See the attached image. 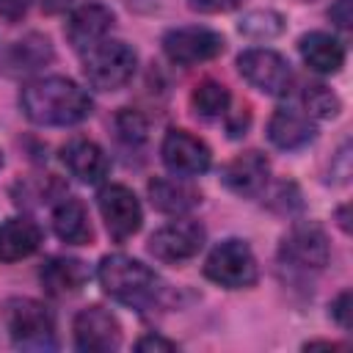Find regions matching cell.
Returning a JSON list of instances; mask_svg holds the SVG:
<instances>
[{"instance_id":"cell-24","label":"cell","mask_w":353,"mask_h":353,"mask_svg":"<svg viewBox=\"0 0 353 353\" xmlns=\"http://www.w3.org/2000/svg\"><path fill=\"white\" fill-rule=\"evenodd\" d=\"M301 105H303V113H309L312 119H334L339 113V97L323 83L303 85Z\"/></svg>"},{"instance_id":"cell-8","label":"cell","mask_w":353,"mask_h":353,"mask_svg":"<svg viewBox=\"0 0 353 353\" xmlns=\"http://www.w3.org/2000/svg\"><path fill=\"white\" fill-rule=\"evenodd\" d=\"M97 199H99V212H102L105 229L116 243H124L127 237H132L141 229L143 212H141V204L130 188L105 185Z\"/></svg>"},{"instance_id":"cell-6","label":"cell","mask_w":353,"mask_h":353,"mask_svg":"<svg viewBox=\"0 0 353 353\" xmlns=\"http://www.w3.org/2000/svg\"><path fill=\"white\" fill-rule=\"evenodd\" d=\"M163 52L171 63H179V66L204 63L223 52V36L199 25L174 28L163 36Z\"/></svg>"},{"instance_id":"cell-27","label":"cell","mask_w":353,"mask_h":353,"mask_svg":"<svg viewBox=\"0 0 353 353\" xmlns=\"http://www.w3.org/2000/svg\"><path fill=\"white\" fill-rule=\"evenodd\" d=\"M188 3L193 11H201V14H221L240 6V0H188Z\"/></svg>"},{"instance_id":"cell-12","label":"cell","mask_w":353,"mask_h":353,"mask_svg":"<svg viewBox=\"0 0 353 353\" xmlns=\"http://www.w3.org/2000/svg\"><path fill=\"white\" fill-rule=\"evenodd\" d=\"M328 237L317 223H295L281 240V259L292 268L320 270L328 262Z\"/></svg>"},{"instance_id":"cell-29","label":"cell","mask_w":353,"mask_h":353,"mask_svg":"<svg viewBox=\"0 0 353 353\" xmlns=\"http://www.w3.org/2000/svg\"><path fill=\"white\" fill-rule=\"evenodd\" d=\"M135 347L141 350V353H149V350H176V342H171V339H163V336H157V334H146V336H141L138 342H135Z\"/></svg>"},{"instance_id":"cell-1","label":"cell","mask_w":353,"mask_h":353,"mask_svg":"<svg viewBox=\"0 0 353 353\" xmlns=\"http://www.w3.org/2000/svg\"><path fill=\"white\" fill-rule=\"evenodd\" d=\"M19 105L33 124L72 127L91 113V97L69 77L52 74L28 83L19 94Z\"/></svg>"},{"instance_id":"cell-10","label":"cell","mask_w":353,"mask_h":353,"mask_svg":"<svg viewBox=\"0 0 353 353\" xmlns=\"http://www.w3.org/2000/svg\"><path fill=\"white\" fill-rule=\"evenodd\" d=\"M72 331H74V345L85 353H108L121 345V325L102 306L80 309L74 314Z\"/></svg>"},{"instance_id":"cell-3","label":"cell","mask_w":353,"mask_h":353,"mask_svg":"<svg viewBox=\"0 0 353 353\" xmlns=\"http://www.w3.org/2000/svg\"><path fill=\"white\" fill-rule=\"evenodd\" d=\"M3 323L11 342L22 350H52L55 347V317L33 298H8L3 303Z\"/></svg>"},{"instance_id":"cell-5","label":"cell","mask_w":353,"mask_h":353,"mask_svg":"<svg viewBox=\"0 0 353 353\" xmlns=\"http://www.w3.org/2000/svg\"><path fill=\"white\" fill-rule=\"evenodd\" d=\"M204 276L226 290L251 287L259 276L254 251L248 248L245 240H234V237L223 240L210 251V256L204 262Z\"/></svg>"},{"instance_id":"cell-4","label":"cell","mask_w":353,"mask_h":353,"mask_svg":"<svg viewBox=\"0 0 353 353\" xmlns=\"http://www.w3.org/2000/svg\"><path fill=\"white\" fill-rule=\"evenodd\" d=\"M135 66H138L135 50L119 39H102L83 55V74L88 85L99 91H116L124 83H130Z\"/></svg>"},{"instance_id":"cell-21","label":"cell","mask_w":353,"mask_h":353,"mask_svg":"<svg viewBox=\"0 0 353 353\" xmlns=\"http://www.w3.org/2000/svg\"><path fill=\"white\" fill-rule=\"evenodd\" d=\"M52 229L69 245H88L91 237H94V229H91V221H88V212H85L83 201L72 199V196H63L55 204V210H52Z\"/></svg>"},{"instance_id":"cell-18","label":"cell","mask_w":353,"mask_h":353,"mask_svg":"<svg viewBox=\"0 0 353 353\" xmlns=\"http://www.w3.org/2000/svg\"><path fill=\"white\" fill-rule=\"evenodd\" d=\"M149 199L165 215H185L201 201V193L188 185L185 176H154L149 182Z\"/></svg>"},{"instance_id":"cell-25","label":"cell","mask_w":353,"mask_h":353,"mask_svg":"<svg viewBox=\"0 0 353 353\" xmlns=\"http://www.w3.org/2000/svg\"><path fill=\"white\" fill-rule=\"evenodd\" d=\"M284 30V19L281 14L270 11V8H256V11H248L243 19H240V33H245L248 39H273Z\"/></svg>"},{"instance_id":"cell-19","label":"cell","mask_w":353,"mask_h":353,"mask_svg":"<svg viewBox=\"0 0 353 353\" xmlns=\"http://www.w3.org/2000/svg\"><path fill=\"white\" fill-rule=\"evenodd\" d=\"M298 50H301V58L306 61V66L320 74H334L345 63V47L331 33H323V30H312V33L301 36Z\"/></svg>"},{"instance_id":"cell-32","label":"cell","mask_w":353,"mask_h":353,"mask_svg":"<svg viewBox=\"0 0 353 353\" xmlns=\"http://www.w3.org/2000/svg\"><path fill=\"white\" fill-rule=\"evenodd\" d=\"M0 168H3V152H0Z\"/></svg>"},{"instance_id":"cell-9","label":"cell","mask_w":353,"mask_h":353,"mask_svg":"<svg viewBox=\"0 0 353 353\" xmlns=\"http://www.w3.org/2000/svg\"><path fill=\"white\" fill-rule=\"evenodd\" d=\"M163 163L174 176H199L210 168V146L188 130H168L160 146Z\"/></svg>"},{"instance_id":"cell-20","label":"cell","mask_w":353,"mask_h":353,"mask_svg":"<svg viewBox=\"0 0 353 353\" xmlns=\"http://www.w3.org/2000/svg\"><path fill=\"white\" fill-rule=\"evenodd\" d=\"M50 61H52V44L41 33H28L25 39L14 41L8 47V52L3 55V66L14 77L17 74H30V72L41 69Z\"/></svg>"},{"instance_id":"cell-13","label":"cell","mask_w":353,"mask_h":353,"mask_svg":"<svg viewBox=\"0 0 353 353\" xmlns=\"http://www.w3.org/2000/svg\"><path fill=\"white\" fill-rule=\"evenodd\" d=\"M268 179H270V163H268V157H265L262 152H256V149L237 154V157L229 160V163L223 165V171H221V182H223L232 193H237V196H243V199L259 196V193L268 188Z\"/></svg>"},{"instance_id":"cell-2","label":"cell","mask_w":353,"mask_h":353,"mask_svg":"<svg viewBox=\"0 0 353 353\" xmlns=\"http://www.w3.org/2000/svg\"><path fill=\"white\" fill-rule=\"evenodd\" d=\"M97 279L113 301H119L130 309H138V312L152 309L165 292L163 279L152 268H146L141 259H132L127 254L105 256L99 262Z\"/></svg>"},{"instance_id":"cell-17","label":"cell","mask_w":353,"mask_h":353,"mask_svg":"<svg viewBox=\"0 0 353 353\" xmlns=\"http://www.w3.org/2000/svg\"><path fill=\"white\" fill-rule=\"evenodd\" d=\"M39 279L47 295L63 298V295H74L77 290H83V284L88 281V268L85 262L74 256H52L41 265Z\"/></svg>"},{"instance_id":"cell-14","label":"cell","mask_w":353,"mask_h":353,"mask_svg":"<svg viewBox=\"0 0 353 353\" xmlns=\"http://www.w3.org/2000/svg\"><path fill=\"white\" fill-rule=\"evenodd\" d=\"M110 28H113V11L105 8V6L88 3V6H80L69 14V19L63 25V33H66V41L74 50L85 52L94 44H99L108 36Z\"/></svg>"},{"instance_id":"cell-26","label":"cell","mask_w":353,"mask_h":353,"mask_svg":"<svg viewBox=\"0 0 353 353\" xmlns=\"http://www.w3.org/2000/svg\"><path fill=\"white\" fill-rule=\"evenodd\" d=\"M116 130H119V138L127 141V143H141L146 138V119L138 113V110H130L124 108L119 116H116Z\"/></svg>"},{"instance_id":"cell-11","label":"cell","mask_w":353,"mask_h":353,"mask_svg":"<svg viewBox=\"0 0 353 353\" xmlns=\"http://www.w3.org/2000/svg\"><path fill=\"white\" fill-rule=\"evenodd\" d=\"M204 245V226L196 221H171L149 237V251L160 262H185Z\"/></svg>"},{"instance_id":"cell-30","label":"cell","mask_w":353,"mask_h":353,"mask_svg":"<svg viewBox=\"0 0 353 353\" xmlns=\"http://www.w3.org/2000/svg\"><path fill=\"white\" fill-rule=\"evenodd\" d=\"M30 8V0H0V17L8 19V22H17L28 14Z\"/></svg>"},{"instance_id":"cell-28","label":"cell","mask_w":353,"mask_h":353,"mask_svg":"<svg viewBox=\"0 0 353 353\" xmlns=\"http://www.w3.org/2000/svg\"><path fill=\"white\" fill-rule=\"evenodd\" d=\"M331 314L342 328H350V290L336 295V301L331 303Z\"/></svg>"},{"instance_id":"cell-31","label":"cell","mask_w":353,"mask_h":353,"mask_svg":"<svg viewBox=\"0 0 353 353\" xmlns=\"http://www.w3.org/2000/svg\"><path fill=\"white\" fill-rule=\"evenodd\" d=\"M245 127H248V110L240 108V110L234 113V119H229V135H232V138H240V135L245 132Z\"/></svg>"},{"instance_id":"cell-16","label":"cell","mask_w":353,"mask_h":353,"mask_svg":"<svg viewBox=\"0 0 353 353\" xmlns=\"http://www.w3.org/2000/svg\"><path fill=\"white\" fill-rule=\"evenodd\" d=\"M268 138L279 149H301L314 138V121L298 108H279L268 121Z\"/></svg>"},{"instance_id":"cell-22","label":"cell","mask_w":353,"mask_h":353,"mask_svg":"<svg viewBox=\"0 0 353 353\" xmlns=\"http://www.w3.org/2000/svg\"><path fill=\"white\" fill-rule=\"evenodd\" d=\"M41 245V229L30 218H8L0 226V262L30 256Z\"/></svg>"},{"instance_id":"cell-23","label":"cell","mask_w":353,"mask_h":353,"mask_svg":"<svg viewBox=\"0 0 353 353\" xmlns=\"http://www.w3.org/2000/svg\"><path fill=\"white\" fill-rule=\"evenodd\" d=\"M190 105L204 119L223 116L229 108V88L218 80H201V83H196V88L190 94Z\"/></svg>"},{"instance_id":"cell-15","label":"cell","mask_w":353,"mask_h":353,"mask_svg":"<svg viewBox=\"0 0 353 353\" xmlns=\"http://www.w3.org/2000/svg\"><path fill=\"white\" fill-rule=\"evenodd\" d=\"M61 160L69 168L72 176H77L85 185H97L102 182V176L108 174L110 163L108 154L102 152L99 143L88 141V138H72L63 149H61Z\"/></svg>"},{"instance_id":"cell-7","label":"cell","mask_w":353,"mask_h":353,"mask_svg":"<svg viewBox=\"0 0 353 353\" xmlns=\"http://www.w3.org/2000/svg\"><path fill=\"white\" fill-rule=\"evenodd\" d=\"M237 69L262 94L284 97L292 88V69L273 50H245L237 58Z\"/></svg>"}]
</instances>
